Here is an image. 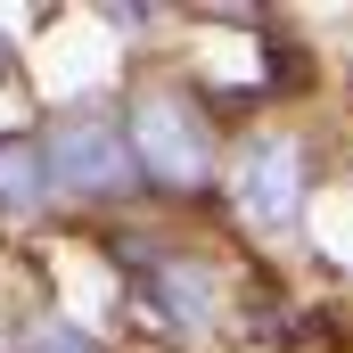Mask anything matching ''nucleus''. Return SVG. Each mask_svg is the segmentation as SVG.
Instances as JSON below:
<instances>
[{"mask_svg":"<svg viewBox=\"0 0 353 353\" xmlns=\"http://www.w3.org/2000/svg\"><path fill=\"white\" fill-rule=\"evenodd\" d=\"M123 140H132V165L157 181V189H205V181H214V140H205L197 107L173 99V90L140 99L132 123H123Z\"/></svg>","mask_w":353,"mask_h":353,"instance_id":"f257e3e1","label":"nucleus"},{"mask_svg":"<svg viewBox=\"0 0 353 353\" xmlns=\"http://www.w3.org/2000/svg\"><path fill=\"white\" fill-rule=\"evenodd\" d=\"M41 173L58 181V189H83V197H115V189H132L140 165H132V140H123V115H66L58 132H50V157H41Z\"/></svg>","mask_w":353,"mask_h":353,"instance_id":"f03ea898","label":"nucleus"},{"mask_svg":"<svg viewBox=\"0 0 353 353\" xmlns=\"http://www.w3.org/2000/svg\"><path fill=\"white\" fill-rule=\"evenodd\" d=\"M230 189H239V214H247L255 230H288V222L304 214V157H296V140H288V132L247 140Z\"/></svg>","mask_w":353,"mask_h":353,"instance_id":"7ed1b4c3","label":"nucleus"},{"mask_svg":"<svg viewBox=\"0 0 353 353\" xmlns=\"http://www.w3.org/2000/svg\"><path fill=\"white\" fill-rule=\"evenodd\" d=\"M140 263H148L157 304L173 312L181 329H205V321H214V271L197 263V255H140Z\"/></svg>","mask_w":353,"mask_h":353,"instance_id":"20e7f679","label":"nucleus"},{"mask_svg":"<svg viewBox=\"0 0 353 353\" xmlns=\"http://www.w3.org/2000/svg\"><path fill=\"white\" fill-rule=\"evenodd\" d=\"M41 197H50L41 148H33V140H0V214H33Z\"/></svg>","mask_w":353,"mask_h":353,"instance_id":"39448f33","label":"nucleus"},{"mask_svg":"<svg viewBox=\"0 0 353 353\" xmlns=\"http://www.w3.org/2000/svg\"><path fill=\"white\" fill-rule=\"evenodd\" d=\"M33 353H99L83 337V329H66V321H41V329H33Z\"/></svg>","mask_w":353,"mask_h":353,"instance_id":"423d86ee","label":"nucleus"},{"mask_svg":"<svg viewBox=\"0 0 353 353\" xmlns=\"http://www.w3.org/2000/svg\"><path fill=\"white\" fill-rule=\"evenodd\" d=\"M0 74H8V50H0Z\"/></svg>","mask_w":353,"mask_h":353,"instance_id":"0eeeda50","label":"nucleus"}]
</instances>
